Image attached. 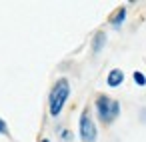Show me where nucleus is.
Returning a JSON list of instances; mask_svg holds the SVG:
<instances>
[{
  "instance_id": "1",
  "label": "nucleus",
  "mask_w": 146,
  "mask_h": 142,
  "mask_svg": "<svg viewBox=\"0 0 146 142\" xmlns=\"http://www.w3.org/2000/svg\"><path fill=\"white\" fill-rule=\"evenodd\" d=\"M70 96V82L66 78H58L56 84L52 86L50 90V96H48V108H50V116H58L66 104Z\"/></svg>"
},
{
  "instance_id": "2",
  "label": "nucleus",
  "mask_w": 146,
  "mask_h": 142,
  "mask_svg": "<svg viewBox=\"0 0 146 142\" xmlns=\"http://www.w3.org/2000/svg\"><path fill=\"white\" fill-rule=\"evenodd\" d=\"M96 112H98V118L104 122V124H110L118 114H120V104L116 100H112L110 96H98L96 98Z\"/></svg>"
},
{
  "instance_id": "3",
  "label": "nucleus",
  "mask_w": 146,
  "mask_h": 142,
  "mask_svg": "<svg viewBox=\"0 0 146 142\" xmlns=\"http://www.w3.org/2000/svg\"><path fill=\"white\" fill-rule=\"evenodd\" d=\"M80 138H82V142H94L96 140V126H94L88 110H84L80 116Z\"/></svg>"
},
{
  "instance_id": "4",
  "label": "nucleus",
  "mask_w": 146,
  "mask_h": 142,
  "mask_svg": "<svg viewBox=\"0 0 146 142\" xmlns=\"http://www.w3.org/2000/svg\"><path fill=\"white\" fill-rule=\"evenodd\" d=\"M122 80H124V72H122L120 68H114V70H110V72H108V78H106L108 86L116 88V86H120V84H122Z\"/></svg>"
},
{
  "instance_id": "5",
  "label": "nucleus",
  "mask_w": 146,
  "mask_h": 142,
  "mask_svg": "<svg viewBox=\"0 0 146 142\" xmlns=\"http://www.w3.org/2000/svg\"><path fill=\"white\" fill-rule=\"evenodd\" d=\"M104 42H106V34H104V32H98V34L94 36V40H92V50H94V52H100L102 46H104Z\"/></svg>"
},
{
  "instance_id": "6",
  "label": "nucleus",
  "mask_w": 146,
  "mask_h": 142,
  "mask_svg": "<svg viewBox=\"0 0 146 142\" xmlns=\"http://www.w3.org/2000/svg\"><path fill=\"white\" fill-rule=\"evenodd\" d=\"M124 16H126V8H118L116 14H112L110 24H112V26H120V24L124 22Z\"/></svg>"
},
{
  "instance_id": "7",
  "label": "nucleus",
  "mask_w": 146,
  "mask_h": 142,
  "mask_svg": "<svg viewBox=\"0 0 146 142\" xmlns=\"http://www.w3.org/2000/svg\"><path fill=\"white\" fill-rule=\"evenodd\" d=\"M134 82H136L138 86H144V84H146V76H144L142 72H134Z\"/></svg>"
},
{
  "instance_id": "8",
  "label": "nucleus",
  "mask_w": 146,
  "mask_h": 142,
  "mask_svg": "<svg viewBox=\"0 0 146 142\" xmlns=\"http://www.w3.org/2000/svg\"><path fill=\"white\" fill-rule=\"evenodd\" d=\"M0 134H8V126H6V122L0 118Z\"/></svg>"
},
{
  "instance_id": "9",
  "label": "nucleus",
  "mask_w": 146,
  "mask_h": 142,
  "mask_svg": "<svg viewBox=\"0 0 146 142\" xmlns=\"http://www.w3.org/2000/svg\"><path fill=\"white\" fill-rule=\"evenodd\" d=\"M40 142H50V140H48V138H42V140H40Z\"/></svg>"
}]
</instances>
